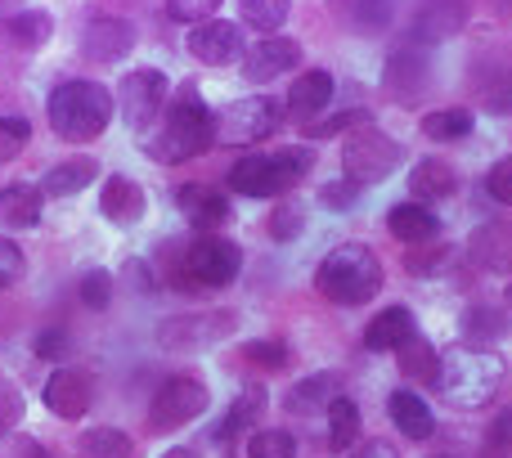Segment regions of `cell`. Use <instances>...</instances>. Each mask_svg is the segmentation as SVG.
I'll return each instance as SVG.
<instances>
[{
  "label": "cell",
  "instance_id": "1",
  "mask_svg": "<svg viewBox=\"0 0 512 458\" xmlns=\"http://www.w3.org/2000/svg\"><path fill=\"white\" fill-rule=\"evenodd\" d=\"M140 144L153 162L180 167V162L198 158V153H207L216 144V113L198 95V86H180L171 95V104L162 108L158 122L149 131H140Z\"/></svg>",
  "mask_w": 512,
  "mask_h": 458
},
{
  "label": "cell",
  "instance_id": "2",
  "mask_svg": "<svg viewBox=\"0 0 512 458\" xmlns=\"http://www.w3.org/2000/svg\"><path fill=\"white\" fill-rule=\"evenodd\" d=\"M117 104L99 81H63V86L50 90L45 99V117H50V131L68 144H86L99 140L113 122Z\"/></svg>",
  "mask_w": 512,
  "mask_h": 458
},
{
  "label": "cell",
  "instance_id": "3",
  "mask_svg": "<svg viewBox=\"0 0 512 458\" xmlns=\"http://www.w3.org/2000/svg\"><path fill=\"white\" fill-rule=\"evenodd\" d=\"M315 292H324L333 306H364L382 292V261L369 243H337L319 261Z\"/></svg>",
  "mask_w": 512,
  "mask_h": 458
},
{
  "label": "cell",
  "instance_id": "4",
  "mask_svg": "<svg viewBox=\"0 0 512 458\" xmlns=\"http://www.w3.org/2000/svg\"><path fill=\"white\" fill-rule=\"evenodd\" d=\"M441 396L454 409H481L495 400V391L504 387V360L495 351H481V346H450L441 355V378H436Z\"/></svg>",
  "mask_w": 512,
  "mask_h": 458
},
{
  "label": "cell",
  "instance_id": "5",
  "mask_svg": "<svg viewBox=\"0 0 512 458\" xmlns=\"http://www.w3.org/2000/svg\"><path fill=\"white\" fill-rule=\"evenodd\" d=\"M315 167V149L292 144V149H274V153H248L230 167V189L243 198H283L301 185Z\"/></svg>",
  "mask_w": 512,
  "mask_h": 458
},
{
  "label": "cell",
  "instance_id": "6",
  "mask_svg": "<svg viewBox=\"0 0 512 458\" xmlns=\"http://www.w3.org/2000/svg\"><path fill=\"white\" fill-rule=\"evenodd\" d=\"M400 162H405L400 140L378 131V126H355L342 140V171L355 189H369V185H378V180H387Z\"/></svg>",
  "mask_w": 512,
  "mask_h": 458
},
{
  "label": "cell",
  "instance_id": "7",
  "mask_svg": "<svg viewBox=\"0 0 512 458\" xmlns=\"http://www.w3.org/2000/svg\"><path fill=\"white\" fill-rule=\"evenodd\" d=\"M185 270L194 288H230L243 270V247L225 234H198L185 243Z\"/></svg>",
  "mask_w": 512,
  "mask_h": 458
},
{
  "label": "cell",
  "instance_id": "8",
  "mask_svg": "<svg viewBox=\"0 0 512 458\" xmlns=\"http://www.w3.org/2000/svg\"><path fill=\"white\" fill-rule=\"evenodd\" d=\"M207 405H212V391H207V382L180 373V378H167L158 391H153L149 427H153V432H180V427H189L194 418H203Z\"/></svg>",
  "mask_w": 512,
  "mask_h": 458
},
{
  "label": "cell",
  "instance_id": "9",
  "mask_svg": "<svg viewBox=\"0 0 512 458\" xmlns=\"http://www.w3.org/2000/svg\"><path fill=\"white\" fill-rule=\"evenodd\" d=\"M279 122H283L279 99L248 95V99H234L225 113H216V140L221 144H261L279 131Z\"/></svg>",
  "mask_w": 512,
  "mask_h": 458
},
{
  "label": "cell",
  "instance_id": "10",
  "mask_svg": "<svg viewBox=\"0 0 512 458\" xmlns=\"http://www.w3.org/2000/svg\"><path fill=\"white\" fill-rule=\"evenodd\" d=\"M171 95V81L162 68H135L122 77V90H117V104H122V117L135 126V131H149L162 117Z\"/></svg>",
  "mask_w": 512,
  "mask_h": 458
},
{
  "label": "cell",
  "instance_id": "11",
  "mask_svg": "<svg viewBox=\"0 0 512 458\" xmlns=\"http://www.w3.org/2000/svg\"><path fill=\"white\" fill-rule=\"evenodd\" d=\"M234 310H203V315H176L158 328L162 351H203V346L221 342L234 333Z\"/></svg>",
  "mask_w": 512,
  "mask_h": 458
},
{
  "label": "cell",
  "instance_id": "12",
  "mask_svg": "<svg viewBox=\"0 0 512 458\" xmlns=\"http://www.w3.org/2000/svg\"><path fill=\"white\" fill-rule=\"evenodd\" d=\"M185 50L194 54L207 68H230V63H243L248 45H243V27L230 23V18H207V23L189 27Z\"/></svg>",
  "mask_w": 512,
  "mask_h": 458
},
{
  "label": "cell",
  "instance_id": "13",
  "mask_svg": "<svg viewBox=\"0 0 512 458\" xmlns=\"http://www.w3.org/2000/svg\"><path fill=\"white\" fill-rule=\"evenodd\" d=\"M135 23L131 18H113V14H99L81 27V54L90 63H122L126 54L135 50Z\"/></svg>",
  "mask_w": 512,
  "mask_h": 458
},
{
  "label": "cell",
  "instance_id": "14",
  "mask_svg": "<svg viewBox=\"0 0 512 458\" xmlns=\"http://www.w3.org/2000/svg\"><path fill=\"white\" fill-rule=\"evenodd\" d=\"M90 396H95V382H90L81 369H68V364H63V369H54L50 378H45V387H41L45 409H50L54 418H63V423L86 418Z\"/></svg>",
  "mask_w": 512,
  "mask_h": 458
},
{
  "label": "cell",
  "instance_id": "15",
  "mask_svg": "<svg viewBox=\"0 0 512 458\" xmlns=\"http://www.w3.org/2000/svg\"><path fill=\"white\" fill-rule=\"evenodd\" d=\"M176 207L198 234H216L221 225L234 221V207H230V194L216 185H180L176 189Z\"/></svg>",
  "mask_w": 512,
  "mask_h": 458
},
{
  "label": "cell",
  "instance_id": "16",
  "mask_svg": "<svg viewBox=\"0 0 512 458\" xmlns=\"http://www.w3.org/2000/svg\"><path fill=\"white\" fill-rule=\"evenodd\" d=\"M301 63V41L297 36H261V41L252 45L248 54H243V77L248 81H274L283 77V72H292Z\"/></svg>",
  "mask_w": 512,
  "mask_h": 458
},
{
  "label": "cell",
  "instance_id": "17",
  "mask_svg": "<svg viewBox=\"0 0 512 458\" xmlns=\"http://www.w3.org/2000/svg\"><path fill=\"white\" fill-rule=\"evenodd\" d=\"M99 212H104L117 229L140 225L144 212H149L144 185H140V180H131V176H122V171H117V176H108L104 189H99Z\"/></svg>",
  "mask_w": 512,
  "mask_h": 458
},
{
  "label": "cell",
  "instance_id": "18",
  "mask_svg": "<svg viewBox=\"0 0 512 458\" xmlns=\"http://www.w3.org/2000/svg\"><path fill=\"white\" fill-rule=\"evenodd\" d=\"M427 59L418 45H405V50H396L387 59V68H382V86H387L391 99H400V104H409V99H418L427 90Z\"/></svg>",
  "mask_w": 512,
  "mask_h": 458
},
{
  "label": "cell",
  "instance_id": "19",
  "mask_svg": "<svg viewBox=\"0 0 512 458\" xmlns=\"http://www.w3.org/2000/svg\"><path fill=\"white\" fill-rule=\"evenodd\" d=\"M468 256L481 270H512V216H495V221L477 225L468 238Z\"/></svg>",
  "mask_w": 512,
  "mask_h": 458
},
{
  "label": "cell",
  "instance_id": "20",
  "mask_svg": "<svg viewBox=\"0 0 512 458\" xmlns=\"http://www.w3.org/2000/svg\"><path fill=\"white\" fill-rule=\"evenodd\" d=\"M333 104V72H324V68H306L297 81L288 86V113L297 117L301 126L306 122H315L324 108Z\"/></svg>",
  "mask_w": 512,
  "mask_h": 458
},
{
  "label": "cell",
  "instance_id": "21",
  "mask_svg": "<svg viewBox=\"0 0 512 458\" xmlns=\"http://www.w3.org/2000/svg\"><path fill=\"white\" fill-rule=\"evenodd\" d=\"M387 414H391V423H396L400 436H409V441H432L436 414H432V405H427L418 391H409V387L391 391V396H387Z\"/></svg>",
  "mask_w": 512,
  "mask_h": 458
},
{
  "label": "cell",
  "instance_id": "22",
  "mask_svg": "<svg viewBox=\"0 0 512 458\" xmlns=\"http://www.w3.org/2000/svg\"><path fill=\"white\" fill-rule=\"evenodd\" d=\"M414 333H418L414 310H405V306H387L382 315H373V324H369V328H364V351H373V355L400 351V346H405Z\"/></svg>",
  "mask_w": 512,
  "mask_h": 458
},
{
  "label": "cell",
  "instance_id": "23",
  "mask_svg": "<svg viewBox=\"0 0 512 458\" xmlns=\"http://www.w3.org/2000/svg\"><path fill=\"white\" fill-rule=\"evenodd\" d=\"M265 400H270V396H265V387H256V382H252V387H243V396L230 405V414H225L221 423H216L212 441H216V445H230L234 436H252L256 427H261Z\"/></svg>",
  "mask_w": 512,
  "mask_h": 458
},
{
  "label": "cell",
  "instance_id": "24",
  "mask_svg": "<svg viewBox=\"0 0 512 458\" xmlns=\"http://www.w3.org/2000/svg\"><path fill=\"white\" fill-rule=\"evenodd\" d=\"M387 229L400 238V243H409V247H423V243H432L436 234H441V221H436V212L432 207H423V203H396L387 212Z\"/></svg>",
  "mask_w": 512,
  "mask_h": 458
},
{
  "label": "cell",
  "instance_id": "25",
  "mask_svg": "<svg viewBox=\"0 0 512 458\" xmlns=\"http://www.w3.org/2000/svg\"><path fill=\"white\" fill-rule=\"evenodd\" d=\"M333 18L342 27H351V32L378 36L396 18V0H333Z\"/></svg>",
  "mask_w": 512,
  "mask_h": 458
},
{
  "label": "cell",
  "instance_id": "26",
  "mask_svg": "<svg viewBox=\"0 0 512 458\" xmlns=\"http://www.w3.org/2000/svg\"><path fill=\"white\" fill-rule=\"evenodd\" d=\"M454 189H459V176H454V167L441 158H423L414 171H409V194H414V203H423V207L441 203V198H454Z\"/></svg>",
  "mask_w": 512,
  "mask_h": 458
},
{
  "label": "cell",
  "instance_id": "27",
  "mask_svg": "<svg viewBox=\"0 0 512 458\" xmlns=\"http://www.w3.org/2000/svg\"><path fill=\"white\" fill-rule=\"evenodd\" d=\"M41 207H45L41 185H5L0 189V225L5 229L41 225Z\"/></svg>",
  "mask_w": 512,
  "mask_h": 458
},
{
  "label": "cell",
  "instance_id": "28",
  "mask_svg": "<svg viewBox=\"0 0 512 458\" xmlns=\"http://www.w3.org/2000/svg\"><path fill=\"white\" fill-rule=\"evenodd\" d=\"M337 396H342V378H337V373H310V378H301L297 387L288 391V400H283V405H288L292 414L306 418V414L328 409Z\"/></svg>",
  "mask_w": 512,
  "mask_h": 458
},
{
  "label": "cell",
  "instance_id": "29",
  "mask_svg": "<svg viewBox=\"0 0 512 458\" xmlns=\"http://www.w3.org/2000/svg\"><path fill=\"white\" fill-rule=\"evenodd\" d=\"M95 176H99L95 158H68V162H59V167L45 171L41 194L45 198H72V194H81L86 185H95Z\"/></svg>",
  "mask_w": 512,
  "mask_h": 458
},
{
  "label": "cell",
  "instance_id": "30",
  "mask_svg": "<svg viewBox=\"0 0 512 458\" xmlns=\"http://www.w3.org/2000/svg\"><path fill=\"white\" fill-rule=\"evenodd\" d=\"M396 360H400V373H405L409 382H418V387H436V378H441V351L418 333L400 346Z\"/></svg>",
  "mask_w": 512,
  "mask_h": 458
},
{
  "label": "cell",
  "instance_id": "31",
  "mask_svg": "<svg viewBox=\"0 0 512 458\" xmlns=\"http://www.w3.org/2000/svg\"><path fill=\"white\" fill-rule=\"evenodd\" d=\"M472 126H477V113L463 104H450V108H436V113H423V135L432 144H450V140H463V135H472Z\"/></svg>",
  "mask_w": 512,
  "mask_h": 458
},
{
  "label": "cell",
  "instance_id": "32",
  "mask_svg": "<svg viewBox=\"0 0 512 458\" xmlns=\"http://www.w3.org/2000/svg\"><path fill=\"white\" fill-rule=\"evenodd\" d=\"M463 27V0H436L418 14L414 23V41H445L450 32Z\"/></svg>",
  "mask_w": 512,
  "mask_h": 458
},
{
  "label": "cell",
  "instance_id": "33",
  "mask_svg": "<svg viewBox=\"0 0 512 458\" xmlns=\"http://www.w3.org/2000/svg\"><path fill=\"white\" fill-rule=\"evenodd\" d=\"M324 414H328V445H333V450H355V441H360V427H364L360 405H355L351 396H337L333 405L324 409Z\"/></svg>",
  "mask_w": 512,
  "mask_h": 458
},
{
  "label": "cell",
  "instance_id": "34",
  "mask_svg": "<svg viewBox=\"0 0 512 458\" xmlns=\"http://www.w3.org/2000/svg\"><path fill=\"white\" fill-rule=\"evenodd\" d=\"M504 337H508V315H499L495 306H472L463 315V342L468 346L486 351V342H504Z\"/></svg>",
  "mask_w": 512,
  "mask_h": 458
},
{
  "label": "cell",
  "instance_id": "35",
  "mask_svg": "<svg viewBox=\"0 0 512 458\" xmlns=\"http://www.w3.org/2000/svg\"><path fill=\"white\" fill-rule=\"evenodd\" d=\"M5 36L14 45H23V50H36V45H45L54 36V18L45 9H23V14L5 18Z\"/></svg>",
  "mask_w": 512,
  "mask_h": 458
},
{
  "label": "cell",
  "instance_id": "36",
  "mask_svg": "<svg viewBox=\"0 0 512 458\" xmlns=\"http://www.w3.org/2000/svg\"><path fill=\"white\" fill-rule=\"evenodd\" d=\"M243 23L256 27L261 36H274L292 14V0H239Z\"/></svg>",
  "mask_w": 512,
  "mask_h": 458
},
{
  "label": "cell",
  "instance_id": "37",
  "mask_svg": "<svg viewBox=\"0 0 512 458\" xmlns=\"http://www.w3.org/2000/svg\"><path fill=\"white\" fill-rule=\"evenodd\" d=\"M248 458H297V436L283 427H256L248 436Z\"/></svg>",
  "mask_w": 512,
  "mask_h": 458
},
{
  "label": "cell",
  "instance_id": "38",
  "mask_svg": "<svg viewBox=\"0 0 512 458\" xmlns=\"http://www.w3.org/2000/svg\"><path fill=\"white\" fill-rule=\"evenodd\" d=\"M77 297H81V306H86V310H108V306H113V274H108L104 265H90V270H81Z\"/></svg>",
  "mask_w": 512,
  "mask_h": 458
},
{
  "label": "cell",
  "instance_id": "39",
  "mask_svg": "<svg viewBox=\"0 0 512 458\" xmlns=\"http://www.w3.org/2000/svg\"><path fill=\"white\" fill-rule=\"evenodd\" d=\"M265 229H270L274 243H292V238H301V229H306V207H301L297 198H283V203L270 212Z\"/></svg>",
  "mask_w": 512,
  "mask_h": 458
},
{
  "label": "cell",
  "instance_id": "40",
  "mask_svg": "<svg viewBox=\"0 0 512 458\" xmlns=\"http://www.w3.org/2000/svg\"><path fill=\"white\" fill-rule=\"evenodd\" d=\"M81 450H86V458H131V441L117 427H90Z\"/></svg>",
  "mask_w": 512,
  "mask_h": 458
},
{
  "label": "cell",
  "instance_id": "41",
  "mask_svg": "<svg viewBox=\"0 0 512 458\" xmlns=\"http://www.w3.org/2000/svg\"><path fill=\"white\" fill-rule=\"evenodd\" d=\"M454 256H459V247H450V243H441V247H409L405 270L409 274H441V270H450V265H454Z\"/></svg>",
  "mask_w": 512,
  "mask_h": 458
},
{
  "label": "cell",
  "instance_id": "42",
  "mask_svg": "<svg viewBox=\"0 0 512 458\" xmlns=\"http://www.w3.org/2000/svg\"><path fill=\"white\" fill-rule=\"evenodd\" d=\"M355 126H369V113H364V108H346V113H333V117H315V122H306L301 131H306V140H328V135L355 131Z\"/></svg>",
  "mask_w": 512,
  "mask_h": 458
},
{
  "label": "cell",
  "instance_id": "43",
  "mask_svg": "<svg viewBox=\"0 0 512 458\" xmlns=\"http://www.w3.org/2000/svg\"><path fill=\"white\" fill-rule=\"evenodd\" d=\"M27 140H32V126H27V117L0 113V162H14L18 153L27 149Z\"/></svg>",
  "mask_w": 512,
  "mask_h": 458
},
{
  "label": "cell",
  "instance_id": "44",
  "mask_svg": "<svg viewBox=\"0 0 512 458\" xmlns=\"http://www.w3.org/2000/svg\"><path fill=\"white\" fill-rule=\"evenodd\" d=\"M243 360L256 364V369H283L288 364V346L274 342V337H261V342H243Z\"/></svg>",
  "mask_w": 512,
  "mask_h": 458
},
{
  "label": "cell",
  "instance_id": "45",
  "mask_svg": "<svg viewBox=\"0 0 512 458\" xmlns=\"http://www.w3.org/2000/svg\"><path fill=\"white\" fill-rule=\"evenodd\" d=\"M225 0H167V18H176V23H207V18H216V9H221Z\"/></svg>",
  "mask_w": 512,
  "mask_h": 458
},
{
  "label": "cell",
  "instance_id": "46",
  "mask_svg": "<svg viewBox=\"0 0 512 458\" xmlns=\"http://www.w3.org/2000/svg\"><path fill=\"white\" fill-rule=\"evenodd\" d=\"M23 270H27V256H23V247H18L14 238H5V234H0V292H5V288H14V283L23 279Z\"/></svg>",
  "mask_w": 512,
  "mask_h": 458
},
{
  "label": "cell",
  "instance_id": "47",
  "mask_svg": "<svg viewBox=\"0 0 512 458\" xmlns=\"http://www.w3.org/2000/svg\"><path fill=\"white\" fill-rule=\"evenodd\" d=\"M23 414H27L23 391H18L14 382H0V436L14 432V427L23 423Z\"/></svg>",
  "mask_w": 512,
  "mask_h": 458
},
{
  "label": "cell",
  "instance_id": "48",
  "mask_svg": "<svg viewBox=\"0 0 512 458\" xmlns=\"http://www.w3.org/2000/svg\"><path fill=\"white\" fill-rule=\"evenodd\" d=\"M486 194L495 198L499 207H512V158L495 162V167L486 171Z\"/></svg>",
  "mask_w": 512,
  "mask_h": 458
},
{
  "label": "cell",
  "instance_id": "49",
  "mask_svg": "<svg viewBox=\"0 0 512 458\" xmlns=\"http://www.w3.org/2000/svg\"><path fill=\"white\" fill-rule=\"evenodd\" d=\"M68 346H72V342H68V333H63V328H45V333L32 342V351L41 355V360H50V364H63Z\"/></svg>",
  "mask_w": 512,
  "mask_h": 458
},
{
  "label": "cell",
  "instance_id": "50",
  "mask_svg": "<svg viewBox=\"0 0 512 458\" xmlns=\"http://www.w3.org/2000/svg\"><path fill=\"white\" fill-rule=\"evenodd\" d=\"M355 194H360V189H355L351 180H328V185L319 189V203H324V207H337V212H342V207L355 203Z\"/></svg>",
  "mask_w": 512,
  "mask_h": 458
},
{
  "label": "cell",
  "instance_id": "51",
  "mask_svg": "<svg viewBox=\"0 0 512 458\" xmlns=\"http://www.w3.org/2000/svg\"><path fill=\"white\" fill-rule=\"evenodd\" d=\"M9 458H50V450H45L36 436H14V445H9Z\"/></svg>",
  "mask_w": 512,
  "mask_h": 458
},
{
  "label": "cell",
  "instance_id": "52",
  "mask_svg": "<svg viewBox=\"0 0 512 458\" xmlns=\"http://www.w3.org/2000/svg\"><path fill=\"white\" fill-rule=\"evenodd\" d=\"M346 458H400V450L387 445V441H364V445H355Z\"/></svg>",
  "mask_w": 512,
  "mask_h": 458
},
{
  "label": "cell",
  "instance_id": "53",
  "mask_svg": "<svg viewBox=\"0 0 512 458\" xmlns=\"http://www.w3.org/2000/svg\"><path fill=\"white\" fill-rule=\"evenodd\" d=\"M490 108H499V113H512V77L499 90H490Z\"/></svg>",
  "mask_w": 512,
  "mask_h": 458
},
{
  "label": "cell",
  "instance_id": "54",
  "mask_svg": "<svg viewBox=\"0 0 512 458\" xmlns=\"http://www.w3.org/2000/svg\"><path fill=\"white\" fill-rule=\"evenodd\" d=\"M158 458H198L189 445H176V450H167V454H158Z\"/></svg>",
  "mask_w": 512,
  "mask_h": 458
},
{
  "label": "cell",
  "instance_id": "55",
  "mask_svg": "<svg viewBox=\"0 0 512 458\" xmlns=\"http://www.w3.org/2000/svg\"><path fill=\"white\" fill-rule=\"evenodd\" d=\"M504 14H508V18H512V0H504Z\"/></svg>",
  "mask_w": 512,
  "mask_h": 458
},
{
  "label": "cell",
  "instance_id": "56",
  "mask_svg": "<svg viewBox=\"0 0 512 458\" xmlns=\"http://www.w3.org/2000/svg\"><path fill=\"white\" fill-rule=\"evenodd\" d=\"M508 306H512V283H508Z\"/></svg>",
  "mask_w": 512,
  "mask_h": 458
},
{
  "label": "cell",
  "instance_id": "57",
  "mask_svg": "<svg viewBox=\"0 0 512 458\" xmlns=\"http://www.w3.org/2000/svg\"><path fill=\"white\" fill-rule=\"evenodd\" d=\"M432 458H450V454H432Z\"/></svg>",
  "mask_w": 512,
  "mask_h": 458
}]
</instances>
